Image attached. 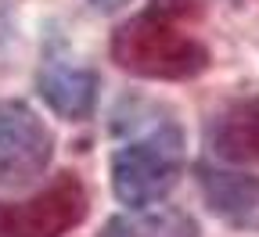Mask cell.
I'll use <instances>...</instances> for the list:
<instances>
[{
	"mask_svg": "<svg viewBox=\"0 0 259 237\" xmlns=\"http://www.w3.org/2000/svg\"><path fill=\"white\" fill-rule=\"evenodd\" d=\"M184 169V133L173 122H158L151 133L130 140L112 155V191L122 205L148 209L166 198Z\"/></svg>",
	"mask_w": 259,
	"mask_h": 237,
	"instance_id": "cell-2",
	"label": "cell"
},
{
	"mask_svg": "<svg viewBox=\"0 0 259 237\" xmlns=\"http://www.w3.org/2000/svg\"><path fill=\"white\" fill-rule=\"evenodd\" d=\"M54 137L25 101H0V187H25L51 165Z\"/></svg>",
	"mask_w": 259,
	"mask_h": 237,
	"instance_id": "cell-3",
	"label": "cell"
},
{
	"mask_svg": "<svg viewBox=\"0 0 259 237\" xmlns=\"http://www.w3.org/2000/svg\"><path fill=\"white\" fill-rule=\"evenodd\" d=\"M209 144L227 162H255L259 165V93L227 105L212 119Z\"/></svg>",
	"mask_w": 259,
	"mask_h": 237,
	"instance_id": "cell-7",
	"label": "cell"
},
{
	"mask_svg": "<svg viewBox=\"0 0 259 237\" xmlns=\"http://www.w3.org/2000/svg\"><path fill=\"white\" fill-rule=\"evenodd\" d=\"M130 0H90V8L94 11H101V15H112V11H119V8H126Z\"/></svg>",
	"mask_w": 259,
	"mask_h": 237,
	"instance_id": "cell-9",
	"label": "cell"
},
{
	"mask_svg": "<svg viewBox=\"0 0 259 237\" xmlns=\"http://www.w3.org/2000/svg\"><path fill=\"white\" fill-rule=\"evenodd\" d=\"M194 0H151L122 22L112 36V58L119 69L141 79H191L209 69V47L184 32V15Z\"/></svg>",
	"mask_w": 259,
	"mask_h": 237,
	"instance_id": "cell-1",
	"label": "cell"
},
{
	"mask_svg": "<svg viewBox=\"0 0 259 237\" xmlns=\"http://www.w3.org/2000/svg\"><path fill=\"white\" fill-rule=\"evenodd\" d=\"M87 216V191L65 173L18 205H0V237H65Z\"/></svg>",
	"mask_w": 259,
	"mask_h": 237,
	"instance_id": "cell-4",
	"label": "cell"
},
{
	"mask_svg": "<svg viewBox=\"0 0 259 237\" xmlns=\"http://www.w3.org/2000/svg\"><path fill=\"white\" fill-rule=\"evenodd\" d=\"M36 90L51 112L69 122H83L97 108V72L69 58H51L36 76Z\"/></svg>",
	"mask_w": 259,
	"mask_h": 237,
	"instance_id": "cell-6",
	"label": "cell"
},
{
	"mask_svg": "<svg viewBox=\"0 0 259 237\" xmlns=\"http://www.w3.org/2000/svg\"><path fill=\"white\" fill-rule=\"evenodd\" d=\"M205 205L234 230H259V176L202 162L194 169Z\"/></svg>",
	"mask_w": 259,
	"mask_h": 237,
	"instance_id": "cell-5",
	"label": "cell"
},
{
	"mask_svg": "<svg viewBox=\"0 0 259 237\" xmlns=\"http://www.w3.org/2000/svg\"><path fill=\"white\" fill-rule=\"evenodd\" d=\"M97 237H198V223L191 212L177 205H158V209H134L112 216Z\"/></svg>",
	"mask_w": 259,
	"mask_h": 237,
	"instance_id": "cell-8",
	"label": "cell"
}]
</instances>
